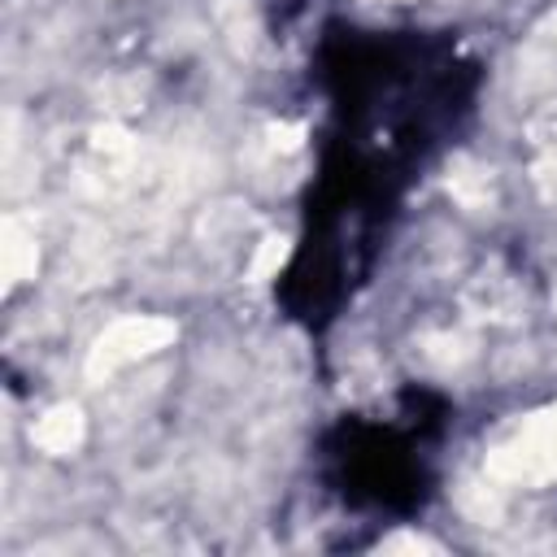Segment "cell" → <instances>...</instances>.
I'll list each match as a JSON object with an SVG mask.
<instances>
[{
    "mask_svg": "<svg viewBox=\"0 0 557 557\" xmlns=\"http://www.w3.org/2000/svg\"><path fill=\"white\" fill-rule=\"evenodd\" d=\"M78 435H83V418L74 409H52L48 418H39V431H35L44 453H70Z\"/></svg>",
    "mask_w": 557,
    "mask_h": 557,
    "instance_id": "6da1fadb",
    "label": "cell"
}]
</instances>
